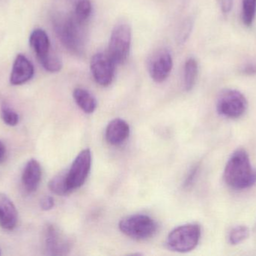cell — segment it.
I'll list each match as a JSON object with an SVG mask.
<instances>
[{"label":"cell","mask_w":256,"mask_h":256,"mask_svg":"<svg viewBox=\"0 0 256 256\" xmlns=\"http://www.w3.org/2000/svg\"><path fill=\"white\" fill-rule=\"evenodd\" d=\"M201 237V228L197 224L180 225L170 233L166 246L170 250L188 252L196 247Z\"/></svg>","instance_id":"3957f363"},{"label":"cell","mask_w":256,"mask_h":256,"mask_svg":"<svg viewBox=\"0 0 256 256\" xmlns=\"http://www.w3.org/2000/svg\"><path fill=\"white\" fill-rule=\"evenodd\" d=\"M18 215L12 200L3 193H0V227L10 231L16 227Z\"/></svg>","instance_id":"4fadbf2b"},{"label":"cell","mask_w":256,"mask_h":256,"mask_svg":"<svg viewBox=\"0 0 256 256\" xmlns=\"http://www.w3.org/2000/svg\"><path fill=\"white\" fill-rule=\"evenodd\" d=\"M192 21L191 20H186L184 22L180 27V31H179L178 36L179 43L183 44L184 42H186L192 31Z\"/></svg>","instance_id":"603a6c76"},{"label":"cell","mask_w":256,"mask_h":256,"mask_svg":"<svg viewBox=\"0 0 256 256\" xmlns=\"http://www.w3.org/2000/svg\"><path fill=\"white\" fill-rule=\"evenodd\" d=\"M116 65L108 53H98L93 56L90 67L96 82L102 87L110 85L115 75Z\"/></svg>","instance_id":"52a82bcc"},{"label":"cell","mask_w":256,"mask_h":256,"mask_svg":"<svg viewBox=\"0 0 256 256\" xmlns=\"http://www.w3.org/2000/svg\"><path fill=\"white\" fill-rule=\"evenodd\" d=\"M85 25L74 15H57L54 18V29L60 42L76 55L82 54L85 48Z\"/></svg>","instance_id":"7a4b0ae2"},{"label":"cell","mask_w":256,"mask_h":256,"mask_svg":"<svg viewBox=\"0 0 256 256\" xmlns=\"http://www.w3.org/2000/svg\"><path fill=\"white\" fill-rule=\"evenodd\" d=\"M73 96L75 102L84 112L92 114L96 111L97 101L88 90L82 88L75 89Z\"/></svg>","instance_id":"2e32d148"},{"label":"cell","mask_w":256,"mask_h":256,"mask_svg":"<svg viewBox=\"0 0 256 256\" xmlns=\"http://www.w3.org/2000/svg\"><path fill=\"white\" fill-rule=\"evenodd\" d=\"M233 6V0H221V9L225 14L230 13Z\"/></svg>","instance_id":"d4e9b609"},{"label":"cell","mask_w":256,"mask_h":256,"mask_svg":"<svg viewBox=\"0 0 256 256\" xmlns=\"http://www.w3.org/2000/svg\"><path fill=\"white\" fill-rule=\"evenodd\" d=\"M226 183L234 189H244L256 183V169L251 165L249 155L246 150H236L228 159L225 170Z\"/></svg>","instance_id":"6da1fadb"},{"label":"cell","mask_w":256,"mask_h":256,"mask_svg":"<svg viewBox=\"0 0 256 256\" xmlns=\"http://www.w3.org/2000/svg\"><path fill=\"white\" fill-rule=\"evenodd\" d=\"M197 169H198V168L196 167V168H194L192 170H191L189 175H188V177H186V181H185V186H190V185L192 183V181H194V177H196V174Z\"/></svg>","instance_id":"4316f807"},{"label":"cell","mask_w":256,"mask_h":256,"mask_svg":"<svg viewBox=\"0 0 256 256\" xmlns=\"http://www.w3.org/2000/svg\"><path fill=\"white\" fill-rule=\"evenodd\" d=\"M34 72L32 63L24 54H18L14 62L10 73V84L14 86L22 85L28 82L32 78Z\"/></svg>","instance_id":"8fae6325"},{"label":"cell","mask_w":256,"mask_h":256,"mask_svg":"<svg viewBox=\"0 0 256 256\" xmlns=\"http://www.w3.org/2000/svg\"><path fill=\"white\" fill-rule=\"evenodd\" d=\"M132 31L128 24L116 26L110 39L108 54L116 64H122L127 60L130 50Z\"/></svg>","instance_id":"5b68a950"},{"label":"cell","mask_w":256,"mask_h":256,"mask_svg":"<svg viewBox=\"0 0 256 256\" xmlns=\"http://www.w3.org/2000/svg\"><path fill=\"white\" fill-rule=\"evenodd\" d=\"M198 66L196 59L189 58L184 66V87L186 91H190L196 81Z\"/></svg>","instance_id":"ac0fdd59"},{"label":"cell","mask_w":256,"mask_h":256,"mask_svg":"<svg viewBox=\"0 0 256 256\" xmlns=\"http://www.w3.org/2000/svg\"><path fill=\"white\" fill-rule=\"evenodd\" d=\"M246 97L238 90L226 89L218 97L216 110L220 115L230 119L242 117L248 108Z\"/></svg>","instance_id":"8992f818"},{"label":"cell","mask_w":256,"mask_h":256,"mask_svg":"<svg viewBox=\"0 0 256 256\" xmlns=\"http://www.w3.org/2000/svg\"><path fill=\"white\" fill-rule=\"evenodd\" d=\"M42 179V168L36 159L27 162L22 175V183L26 190L32 192L37 189Z\"/></svg>","instance_id":"9a60e30c"},{"label":"cell","mask_w":256,"mask_h":256,"mask_svg":"<svg viewBox=\"0 0 256 256\" xmlns=\"http://www.w3.org/2000/svg\"><path fill=\"white\" fill-rule=\"evenodd\" d=\"M242 72L245 75H256V64H248L243 67Z\"/></svg>","instance_id":"484cf974"},{"label":"cell","mask_w":256,"mask_h":256,"mask_svg":"<svg viewBox=\"0 0 256 256\" xmlns=\"http://www.w3.org/2000/svg\"><path fill=\"white\" fill-rule=\"evenodd\" d=\"M92 165V153L88 149L81 151L68 171V180L72 190L82 186L90 174Z\"/></svg>","instance_id":"ba28073f"},{"label":"cell","mask_w":256,"mask_h":256,"mask_svg":"<svg viewBox=\"0 0 256 256\" xmlns=\"http://www.w3.org/2000/svg\"><path fill=\"white\" fill-rule=\"evenodd\" d=\"M30 45L39 63H42L54 52L51 48L49 37L44 30L36 29L30 35Z\"/></svg>","instance_id":"7c38bea8"},{"label":"cell","mask_w":256,"mask_h":256,"mask_svg":"<svg viewBox=\"0 0 256 256\" xmlns=\"http://www.w3.org/2000/svg\"><path fill=\"white\" fill-rule=\"evenodd\" d=\"M256 14V0H243L242 3V19L245 25H252Z\"/></svg>","instance_id":"ffe728a7"},{"label":"cell","mask_w":256,"mask_h":256,"mask_svg":"<svg viewBox=\"0 0 256 256\" xmlns=\"http://www.w3.org/2000/svg\"><path fill=\"white\" fill-rule=\"evenodd\" d=\"M1 116L3 121L8 126H14L19 123L18 114L6 104L2 105Z\"/></svg>","instance_id":"7402d4cb"},{"label":"cell","mask_w":256,"mask_h":256,"mask_svg":"<svg viewBox=\"0 0 256 256\" xmlns=\"http://www.w3.org/2000/svg\"><path fill=\"white\" fill-rule=\"evenodd\" d=\"M120 230L134 240H144L153 237L158 230L156 222L143 214L131 215L120 221Z\"/></svg>","instance_id":"277c9868"},{"label":"cell","mask_w":256,"mask_h":256,"mask_svg":"<svg viewBox=\"0 0 256 256\" xmlns=\"http://www.w3.org/2000/svg\"><path fill=\"white\" fill-rule=\"evenodd\" d=\"M92 11V6L90 0H79L76 2L74 15L78 21L86 24L91 15Z\"/></svg>","instance_id":"d6986e66"},{"label":"cell","mask_w":256,"mask_h":256,"mask_svg":"<svg viewBox=\"0 0 256 256\" xmlns=\"http://www.w3.org/2000/svg\"><path fill=\"white\" fill-rule=\"evenodd\" d=\"M130 134V126L122 119H115L108 124L106 129V141L111 145L118 146L127 140Z\"/></svg>","instance_id":"5bb4252c"},{"label":"cell","mask_w":256,"mask_h":256,"mask_svg":"<svg viewBox=\"0 0 256 256\" xmlns=\"http://www.w3.org/2000/svg\"><path fill=\"white\" fill-rule=\"evenodd\" d=\"M173 62L171 54L166 50L156 53L149 63V72L153 81L162 83L166 80L172 69Z\"/></svg>","instance_id":"30bf717a"},{"label":"cell","mask_w":256,"mask_h":256,"mask_svg":"<svg viewBox=\"0 0 256 256\" xmlns=\"http://www.w3.org/2000/svg\"><path fill=\"white\" fill-rule=\"evenodd\" d=\"M54 207V199L51 196H46L40 201V207L43 210H50Z\"/></svg>","instance_id":"cb8c5ba5"},{"label":"cell","mask_w":256,"mask_h":256,"mask_svg":"<svg viewBox=\"0 0 256 256\" xmlns=\"http://www.w3.org/2000/svg\"><path fill=\"white\" fill-rule=\"evenodd\" d=\"M6 156V148L4 144L0 141V163L4 162Z\"/></svg>","instance_id":"83f0119b"},{"label":"cell","mask_w":256,"mask_h":256,"mask_svg":"<svg viewBox=\"0 0 256 256\" xmlns=\"http://www.w3.org/2000/svg\"><path fill=\"white\" fill-rule=\"evenodd\" d=\"M48 186L51 192L60 196L69 195L70 192H73L72 188L69 186L68 180V171L60 172V174L52 177L49 182Z\"/></svg>","instance_id":"e0dca14e"},{"label":"cell","mask_w":256,"mask_h":256,"mask_svg":"<svg viewBox=\"0 0 256 256\" xmlns=\"http://www.w3.org/2000/svg\"><path fill=\"white\" fill-rule=\"evenodd\" d=\"M44 246L48 255H66L70 252L72 243L58 227L48 225L44 231Z\"/></svg>","instance_id":"9c48e42d"},{"label":"cell","mask_w":256,"mask_h":256,"mask_svg":"<svg viewBox=\"0 0 256 256\" xmlns=\"http://www.w3.org/2000/svg\"><path fill=\"white\" fill-rule=\"evenodd\" d=\"M250 235V230L245 225L234 227L230 233L228 240L232 245H238L244 241Z\"/></svg>","instance_id":"44dd1931"}]
</instances>
